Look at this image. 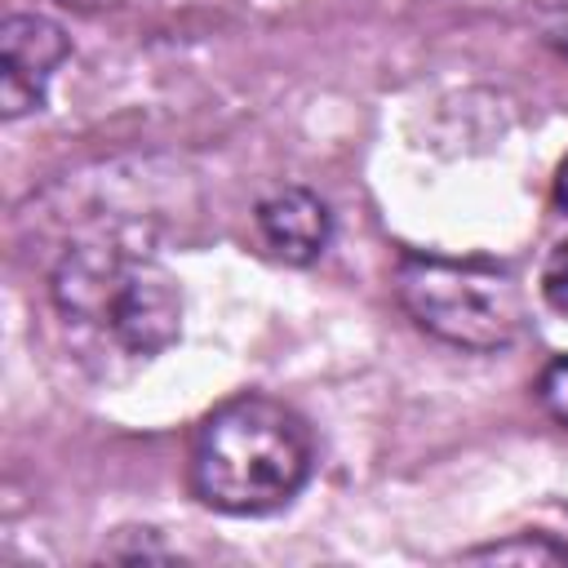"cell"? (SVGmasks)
I'll return each mask as SVG.
<instances>
[{
	"instance_id": "10",
	"label": "cell",
	"mask_w": 568,
	"mask_h": 568,
	"mask_svg": "<svg viewBox=\"0 0 568 568\" xmlns=\"http://www.w3.org/2000/svg\"><path fill=\"white\" fill-rule=\"evenodd\" d=\"M555 204L568 213V160L559 164V173H555Z\"/></svg>"
},
{
	"instance_id": "1",
	"label": "cell",
	"mask_w": 568,
	"mask_h": 568,
	"mask_svg": "<svg viewBox=\"0 0 568 568\" xmlns=\"http://www.w3.org/2000/svg\"><path fill=\"white\" fill-rule=\"evenodd\" d=\"M311 426L271 395L217 404L191 439V493L222 515L284 510L311 479Z\"/></svg>"
},
{
	"instance_id": "9",
	"label": "cell",
	"mask_w": 568,
	"mask_h": 568,
	"mask_svg": "<svg viewBox=\"0 0 568 568\" xmlns=\"http://www.w3.org/2000/svg\"><path fill=\"white\" fill-rule=\"evenodd\" d=\"M537 22H541L546 44H555V49L568 58V0H541Z\"/></svg>"
},
{
	"instance_id": "6",
	"label": "cell",
	"mask_w": 568,
	"mask_h": 568,
	"mask_svg": "<svg viewBox=\"0 0 568 568\" xmlns=\"http://www.w3.org/2000/svg\"><path fill=\"white\" fill-rule=\"evenodd\" d=\"M541 297H546V306L555 315L568 320V240L555 244L546 253V262H541Z\"/></svg>"
},
{
	"instance_id": "3",
	"label": "cell",
	"mask_w": 568,
	"mask_h": 568,
	"mask_svg": "<svg viewBox=\"0 0 568 568\" xmlns=\"http://www.w3.org/2000/svg\"><path fill=\"white\" fill-rule=\"evenodd\" d=\"M404 311L448 346L501 351L524 333V293L510 271L493 262L404 257L395 271Z\"/></svg>"
},
{
	"instance_id": "2",
	"label": "cell",
	"mask_w": 568,
	"mask_h": 568,
	"mask_svg": "<svg viewBox=\"0 0 568 568\" xmlns=\"http://www.w3.org/2000/svg\"><path fill=\"white\" fill-rule=\"evenodd\" d=\"M49 293L67 324L129 359H155L182 337V288L146 253L106 240L71 244L53 266Z\"/></svg>"
},
{
	"instance_id": "4",
	"label": "cell",
	"mask_w": 568,
	"mask_h": 568,
	"mask_svg": "<svg viewBox=\"0 0 568 568\" xmlns=\"http://www.w3.org/2000/svg\"><path fill=\"white\" fill-rule=\"evenodd\" d=\"M71 40L44 13H9L0 22V115L18 120L44 102L53 71L67 62Z\"/></svg>"
},
{
	"instance_id": "5",
	"label": "cell",
	"mask_w": 568,
	"mask_h": 568,
	"mask_svg": "<svg viewBox=\"0 0 568 568\" xmlns=\"http://www.w3.org/2000/svg\"><path fill=\"white\" fill-rule=\"evenodd\" d=\"M257 231L266 248L280 262L306 266L315 262L333 240V213L328 204L306 186H280L257 204Z\"/></svg>"
},
{
	"instance_id": "8",
	"label": "cell",
	"mask_w": 568,
	"mask_h": 568,
	"mask_svg": "<svg viewBox=\"0 0 568 568\" xmlns=\"http://www.w3.org/2000/svg\"><path fill=\"white\" fill-rule=\"evenodd\" d=\"M470 559H568V550L564 546H546V541H510V546L475 550Z\"/></svg>"
},
{
	"instance_id": "7",
	"label": "cell",
	"mask_w": 568,
	"mask_h": 568,
	"mask_svg": "<svg viewBox=\"0 0 568 568\" xmlns=\"http://www.w3.org/2000/svg\"><path fill=\"white\" fill-rule=\"evenodd\" d=\"M537 399H541V408H546L559 426H568V355H559V359H550V364L541 368V377H537Z\"/></svg>"
}]
</instances>
